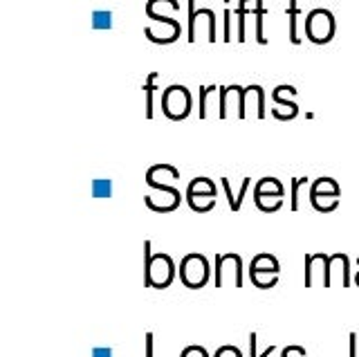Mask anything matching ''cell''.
Here are the masks:
<instances>
[{"instance_id": "6da1fadb", "label": "cell", "mask_w": 359, "mask_h": 357, "mask_svg": "<svg viewBox=\"0 0 359 357\" xmlns=\"http://www.w3.org/2000/svg\"><path fill=\"white\" fill-rule=\"evenodd\" d=\"M303 29H306L308 41H312L314 46H325L330 43L337 34V20L330 9H312V12L303 20Z\"/></svg>"}, {"instance_id": "7a4b0ae2", "label": "cell", "mask_w": 359, "mask_h": 357, "mask_svg": "<svg viewBox=\"0 0 359 357\" xmlns=\"http://www.w3.org/2000/svg\"><path fill=\"white\" fill-rule=\"evenodd\" d=\"M160 106H162V113H164L168 119L180 121V119H187V117L191 115L194 97H191V93L187 90L184 86L173 83V86H168L166 90L162 93Z\"/></svg>"}, {"instance_id": "3957f363", "label": "cell", "mask_w": 359, "mask_h": 357, "mask_svg": "<svg viewBox=\"0 0 359 357\" xmlns=\"http://www.w3.org/2000/svg\"><path fill=\"white\" fill-rule=\"evenodd\" d=\"M180 278L191 290H200L209 281V261L202 254H187L180 261Z\"/></svg>"}, {"instance_id": "277c9868", "label": "cell", "mask_w": 359, "mask_h": 357, "mask_svg": "<svg viewBox=\"0 0 359 357\" xmlns=\"http://www.w3.org/2000/svg\"><path fill=\"white\" fill-rule=\"evenodd\" d=\"M175 278V263L168 254L164 252H157L153 254V261L149 265V270L144 272V283L149 288H157V290H164L173 283Z\"/></svg>"}, {"instance_id": "5b68a950", "label": "cell", "mask_w": 359, "mask_h": 357, "mask_svg": "<svg viewBox=\"0 0 359 357\" xmlns=\"http://www.w3.org/2000/svg\"><path fill=\"white\" fill-rule=\"evenodd\" d=\"M198 16H209V43L216 41V14L213 9H196V0H189V41H196V20Z\"/></svg>"}, {"instance_id": "8992f818", "label": "cell", "mask_w": 359, "mask_h": 357, "mask_svg": "<svg viewBox=\"0 0 359 357\" xmlns=\"http://www.w3.org/2000/svg\"><path fill=\"white\" fill-rule=\"evenodd\" d=\"M278 272H280L278 261L274 259L272 254H267V252L254 256V261H252V265H250V278H256V276H261V274L278 276Z\"/></svg>"}, {"instance_id": "52a82bcc", "label": "cell", "mask_w": 359, "mask_h": 357, "mask_svg": "<svg viewBox=\"0 0 359 357\" xmlns=\"http://www.w3.org/2000/svg\"><path fill=\"white\" fill-rule=\"evenodd\" d=\"M297 95H299V90H297L294 86H276V88H274V93H272L274 102H276L280 108H287L290 113L299 115V106H297V102H292V99H287V97H297Z\"/></svg>"}, {"instance_id": "ba28073f", "label": "cell", "mask_w": 359, "mask_h": 357, "mask_svg": "<svg viewBox=\"0 0 359 357\" xmlns=\"http://www.w3.org/2000/svg\"><path fill=\"white\" fill-rule=\"evenodd\" d=\"M254 196H283L285 198V187L280 184L276 177H263L254 187Z\"/></svg>"}, {"instance_id": "9c48e42d", "label": "cell", "mask_w": 359, "mask_h": 357, "mask_svg": "<svg viewBox=\"0 0 359 357\" xmlns=\"http://www.w3.org/2000/svg\"><path fill=\"white\" fill-rule=\"evenodd\" d=\"M220 184H222V189H224V194H227V203H229L231 211H238L241 205H243V198L247 196V189H250V177H243L241 191H238V196H236V198H233V194H231V184H229L227 177H220Z\"/></svg>"}, {"instance_id": "30bf717a", "label": "cell", "mask_w": 359, "mask_h": 357, "mask_svg": "<svg viewBox=\"0 0 359 357\" xmlns=\"http://www.w3.org/2000/svg\"><path fill=\"white\" fill-rule=\"evenodd\" d=\"M310 196H341V189L332 177H319L310 187Z\"/></svg>"}, {"instance_id": "8fae6325", "label": "cell", "mask_w": 359, "mask_h": 357, "mask_svg": "<svg viewBox=\"0 0 359 357\" xmlns=\"http://www.w3.org/2000/svg\"><path fill=\"white\" fill-rule=\"evenodd\" d=\"M202 194H209V196H216V184L209 177H194L189 182L187 189V196H202Z\"/></svg>"}, {"instance_id": "7c38bea8", "label": "cell", "mask_w": 359, "mask_h": 357, "mask_svg": "<svg viewBox=\"0 0 359 357\" xmlns=\"http://www.w3.org/2000/svg\"><path fill=\"white\" fill-rule=\"evenodd\" d=\"M187 203L189 207L198 211V214H207L209 209L216 207V196H209V194H202V196H187Z\"/></svg>"}, {"instance_id": "4fadbf2b", "label": "cell", "mask_w": 359, "mask_h": 357, "mask_svg": "<svg viewBox=\"0 0 359 357\" xmlns=\"http://www.w3.org/2000/svg\"><path fill=\"white\" fill-rule=\"evenodd\" d=\"M157 90V72H151L149 76H146V81H144V95H146V117H153V95Z\"/></svg>"}, {"instance_id": "5bb4252c", "label": "cell", "mask_w": 359, "mask_h": 357, "mask_svg": "<svg viewBox=\"0 0 359 357\" xmlns=\"http://www.w3.org/2000/svg\"><path fill=\"white\" fill-rule=\"evenodd\" d=\"M299 16H301V9H299V5L294 3V0H292V3L287 5V18H290V41L294 43V46H299V43H301L299 29H297Z\"/></svg>"}, {"instance_id": "9a60e30c", "label": "cell", "mask_w": 359, "mask_h": 357, "mask_svg": "<svg viewBox=\"0 0 359 357\" xmlns=\"http://www.w3.org/2000/svg\"><path fill=\"white\" fill-rule=\"evenodd\" d=\"M310 203L317 211L328 214V211L337 209V205H339V196H310Z\"/></svg>"}, {"instance_id": "2e32d148", "label": "cell", "mask_w": 359, "mask_h": 357, "mask_svg": "<svg viewBox=\"0 0 359 357\" xmlns=\"http://www.w3.org/2000/svg\"><path fill=\"white\" fill-rule=\"evenodd\" d=\"M265 14H267V9L265 5L261 3V0H256V5H254V16H256V41L258 43H267L265 39V32H263V20H265Z\"/></svg>"}, {"instance_id": "e0dca14e", "label": "cell", "mask_w": 359, "mask_h": 357, "mask_svg": "<svg viewBox=\"0 0 359 357\" xmlns=\"http://www.w3.org/2000/svg\"><path fill=\"white\" fill-rule=\"evenodd\" d=\"M254 203L261 211H276L283 205V196H254Z\"/></svg>"}, {"instance_id": "ac0fdd59", "label": "cell", "mask_w": 359, "mask_h": 357, "mask_svg": "<svg viewBox=\"0 0 359 357\" xmlns=\"http://www.w3.org/2000/svg\"><path fill=\"white\" fill-rule=\"evenodd\" d=\"M250 12H254V7H250V0H241L238 9H236V16H238V41H245V18Z\"/></svg>"}, {"instance_id": "d6986e66", "label": "cell", "mask_w": 359, "mask_h": 357, "mask_svg": "<svg viewBox=\"0 0 359 357\" xmlns=\"http://www.w3.org/2000/svg\"><path fill=\"white\" fill-rule=\"evenodd\" d=\"M247 93L250 95H256V99H258V110H256V115L258 117H265L267 115V102H265V90H263V86H247Z\"/></svg>"}, {"instance_id": "ffe728a7", "label": "cell", "mask_w": 359, "mask_h": 357, "mask_svg": "<svg viewBox=\"0 0 359 357\" xmlns=\"http://www.w3.org/2000/svg\"><path fill=\"white\" fill-rule=\"evenodd\" d=\"M93 27L95 29H110L112 27V14L110 12H95L93 14Z\"/></svg>"}, {"instance_id": "44dd1931", "label": "cell", "mask_w": 359, "mask_h": 357, "mask_svg": "<svg viewBox=\"0 0 359 357\" xmlns=\"http://www.w3.org/2000/svg\"><path fill=\"white\" fill-rule=\"evenodd\" d=\"M218 88L216 86H202L200 88V110H198V115L205 119L207 117V99H209V95L211 93H216Z\"/></svg>"}, {"instance_id": "7402d4cb", "label": "cell", "mask_w": 359, "mask_h": 357, "mask_svg": "<svg viewBox=\"0 0 359 357\" xmlns=\"http://www.w3.org/2000/svg\"><path fill=\"white\" fill-rule=\"evenodd\" d=\"M93 194H95V198H110L112 182L110 180H95L93 182Z\"/></svg>"}, {"instance_id": "603a6c76", "label": "cell", "mask_w": 359, "mask_h": 357, "mask_svg": "<svg viewBox=\"0 0 359 357\" xmlns=\"http://www.w3.org/2000/svg\"><path fill=\"white\" fill-rule=\"evenodd\" d=\"M306 182H308V177H292V203H290V207L294 211L299 209V189Z\"/></svg>"}, {"instance_id": "cb8c5ba5", "label": "cell", "mask_w": 359, "mask_h": 357, "mask_svg": "<svg viewBox=\"0 0 359 357\" xmlns=\"http://www.w3.org/2000/svg\"><path fill=\"white\" fill-rule=\"evenodd\" d=\"M213 357H243V353L236 346H220Z\"/></svg>"}, {"instance_id": "d4e9b609", "label": "cell", "mask_w": 359, "mask_h": 357, "mask_svg": "<svg viewBox=\"0 0 359 357\" xmlns=\"http://www.w3.org/2000/svg\"><path fill=\"white\" fill-rule=\"evenodd\" d=\"M180 357H209V353L202 346H187Z\"/></svg>"}, {"instance_id": "484cf974", "label": "cell", "mask_w": 359, "mask_h": 357, "mask_svg": "<svg viewBox=\"0 0 359 357\" xmlns=\"http://www.w3.org/2000/svg\"><path fill=\"white\" fill-rule=\"evenodd\" d=\"M213 263H216V270H213V272H216V278H213V285H216V288H222V254H216V259H213Z\"/></svg>"}, {"instance_id": "4316f807", "label": "cell", "mask_w": 359, "mask_h": 357, "mask_svg": "<svg viewBox=\"0 0 359 357\" xmlns=\"http://www.w3.org/2000/svg\"><path fill=\"white\" fill-rule=\"evenodd\" d=\"M224 41H231V9L224 7Z\"/></svg>"}, {"instance_id": "83f0119b", "label": "cell", "mask_w": 359, "mask_h": 357, "mask_svg": "<svg viewBox=\"0 0 359 357\" xmlns=\"http://www.w3.org/2000/svg\"><path fill=\"white\" fill-rule=\"evenodd\" d=\"M312 254H306V288H312Z\"/></svg>"}, {"instance_id": "f1b7e54d", "label": "cell", "mask_w": 359, "mask_h": 357, "mask_svg": "<svg viewBox=\"0 0 359 357\" xmlns=\"http://www.w3.org/2000/svg\"><path fill=\"white\" fill-rule=\"evenodd\" d=\"M146 357H153V335L146 332Z\"/></svg>"}, {"instance_id": "f546056e", "label": "cell", "mask_w": 359, "mask_h": 357, "mask_svg": "<svg viewBox=\"0 0 359 357\" xmlns=\"http://www.w3.org/2000/svg\"><path fill=\"white\" fill-rule=\"evenodd\" d=\"M93 357H112V351L110 349H95Z\"/></svg>"}, {"instance_id": "4dcf8cb0", "label": "cell", "mask_w": 359, "mask_h": 357, "mask_svg": "<svg viewBox=\"0 0 359 357\" xmlns=\"http://www.w3.org/2000/svg\"><path fill=\"white\" fill-rule=\"evenodd\" d=\"M351 357H357V335L351 332Z\"/></svg>"}, {"instance_id": "1f68e13d", "label": "cell", "mask_w": 359, "mask_h": 357, "mask_svg": "<svg viewBox=\"0 0 359 357\" xmlns=\"http://www.w3.org/2000/svg\"><path fill=\"white\" fill-rule=\"evenodd\" d=\"M250 357H256V332L250 335Z\"/></svg>"}, {"instance_id": "d6a6232c", "label": "cell", "mask_w": 359, "mask_h": 357, "mask_svg": "<svg viewBox=\"0 0 359 357\" xmlns=\"http://www.w3.org/2000/svg\"><path fill=\"white\" fill-rule=\"evenodd\" d=\"M274 351H276V346H267V349L263 351V355H261V357H269V355H272Z\"/></svg>"}, {"instance_id": "836d02e7", "label": "cell", "mask_w": 359, "mask_h": 357, "mask_svg": "<svg viewBox=\"0 0 359 357\" xmlns=\"http://www.w3.org/2000/svg\"><path fill=\"white\" fill-rule=\"evenodd\" d=\"M355 283H357V285H359V272H357V274H355Z\"/></svg>"}]
</instances>
